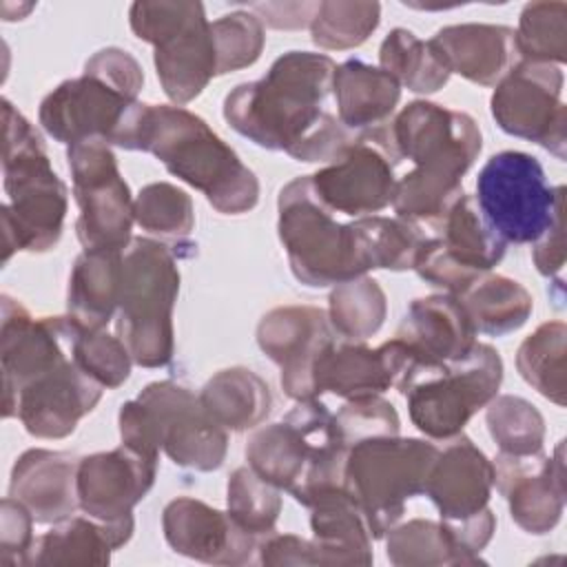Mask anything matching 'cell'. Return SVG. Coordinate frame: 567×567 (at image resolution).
Wrapping results in <instances>:
<instances>
[{
    "label": "cell",
    "instance_id": "6da1fadb",
    "mask_svg": "<svg viewBox=\"0 0 567 567\" xmlns=\"http://www.w3.org/2000/svg\"><path fill=\"white\" fill-rule=\"evenodd\" d=\"M334 71L326 53L288 51L261 80L241 82L224 97V120L261 148L330 164L359 137L326 111Z\"/></svg>",
    "mask_w": 567,
    "mask_h": 567
},
{
    "label": "cell",
    "instance_id": "7a4b0ae2",
    "mask_svg": "<svg viewBox=\"0 0 567 567\" xmlns=\"http://www.w3.org/2000/svg\"><path fill=\"white\" fill-rule=\"evenodd\" d=\"M126 151L155 155L171 175L204 193L224 215L259 202V179L239 155L195 113L177 104H140Z\"/></svg>",
    "mask_w": 567,
    "mask_h": 567
},
{
    "label": "cell",
    "instance_id": "3957f363",
    "mask_svg": "<svg viewBox=\"0 0 567 567\" xmlns=\"http://www.w3.org/2000/svg\"><path fill=\"white\" fill-rule=\"evenodd\" d=\"M348 450L334 414L310 399L297 401L281 421L259 427L246 443V461L266 483L310 507L321 494L346 487Z\"/></svg>",
    "mask_w": 567,
    "mask_h": 567
},
{
    "label": "cell",
    "instance_id": "277c9868",
    "mask_svg": "<svg viewBox=\"0 0 567 567\" xmlns=\"http://www.w3.org/2000/svg\"><path fill=\"white\" fill-rule=\"evenodd\" d=\"M144 71L124 49L109 47L93 53L80 78L60 82L42 102V128L66 146L84 140H104L126 148L137 111Z\"/></svg>",
    "mask_w": 567,
    "mask_h": 567
},
{
    "label": "cell",
    "instance_id": "5b68a950",
    "mask_svg": "<svg viewBox=\"0 0 567 567\" xmlns=\"http://www.w3.org/2000/svg\"><path fill=\"white\" fill-rule=\"evenodd\" d=\"M2 235L7 264L16 250L44 252L60 241L66 217V186L58 177L33 124L2 100Z\"/></svg>",
    "mask_w": 567,
    "mask_h": 567
},
{
    "label": "cell",
    "instance_id": "8992f818",
    "mask_svg": "<svg viewBox=\"0 0 567 567\" xmlns=\"http://www.w3.org/2000/svg\"><path fill=\"white\" fill-rule=\"evenodd\" d=\"M120 439L133 450L159 456V450L179 467L213 472L228 450L224 430L202 405L199 394L175 381H153L117 414Z\"/></svg>",
    "mask_w": 567,
    "mask_h": 567
},
{
    "label": "cell",
    "instance_id": "52a82bcc",
    "mask_svg": "<svg viewBox=\"0 0 567 567\" xmlns=\"http://www.w3.org/2000/svg\"><path fill=\"white\" fill-rule=\"evenodd\" d=\"M277 233L292 275L312 288L337 286L372 270L354 224L337 221L317 197L310 175L288 182L277 197Z\"/></svg>",
    "mask_w": 567,
    "mask_h": 567
},
{
    "label": "cell",
    "instance_id": "ba28073f",
    "mask_svg": "<svg viewBox=\"0 0 567 567\" xmlns=\"http://www.w3.org/2000/svg\"><path fill=\"white\" fill-rule=\"evenodd\" d=\"M179 292V270L166 244L133 237L122 257L117 303V337L133 363L164 368L175 352L173 308Z\"/></svg>",
    "mask_w": 567,
    "mask_h": 567
},
{
    "label": "cell",
    "instance_id": "9c48e42d",
    "mask_svg": "<svg viewBox=\"0 0 567 567\" xmlns=\"http://www.w3.org/2000/svg\"><path fill=\"white\" fill-rule=\"evenodd\" d=\"M503 381V361L487 343L439 365H416L396 388L408 401L410 421L432 441H450L483 410Z\"/></svg>",
    "mask_w": 567,
    "mask_h": 567
},
{
    "label": "cell",
    "instance_id": "30bf717a",
    "mask_svg": "<svg viewBox=\"0 0 567 567\" xmlns=\"http://www.w3.org/2000/svg\"><path fill=\"white\" fill-rule=\"evenodd\" d=\"M436 454L434 443L399 434L350 445L346 489L359 505L372 538H383L403 516L405 503L423 494Z\"/></svg>",
    "mask_w": 567,
    "mask_h": 567
},
{
    "label": "cell",
    "instance_id": "8fae6325",
    "mask_svg": "<svg viewBox=\"0 0 567 567\" xmlns=\"http://www.w3.org/2000/svg\"><path fill=\"white\" fill-rule=\"evenodd\" d=\"M128 22L140 40L155 47L157 78L173 104H188L217 75L215 42L202 2H133Z\"/></svg>",
    "mask_w": 567,
    "mask_h": 567
},
{
    "label": "cell",
    "instance_id": "7c38bea8",
    "mask_svg": "<svg viewBox=\"0 0 567 567\" xmlns=\"http://www.w3.org/2000/svg\"><path fill=\"white\" fill-rule=\"evenodd\" d=\"M474 199L505 244H534L565 208V186H549L534 155L501 151L478 171Z\"/></svg>",
    "mask_w": 567,
    "mask_h": 567
},
{
    "label": "cell",
    "instance_id": "4fadbf2b",
    "mask_svg": "<svg viewBox=\"0 0 567 567\" xmlns=\"http://www.w3.org/2000/svg\"><path fill=\"white\" fill-rule=\"evenodd\" d=\"M492 485V461L461 432L439 450L423 489L458 547L478 558L496 529V516L487 507Z\"/></svg>",
    "mask_w": 567,
    "mask_h": 567
},
{
    "label": "cell",
    "instance_id": "5bb4252c",
    "mask_svg": "<svg viewBox=\"0 0 567 567\" xmlns=\"http://www.w3.org/2000/svg\"><path fill=\"white\" fill-rule=\"evenodd\" d=\"M73 197L80 206L75 221L84 248L124 250L131 244L135 221L131 188L124 182L115 153L104 140H84L66 151Z\"/></svg>",
    "mask_w": 567,
    "mask_h": 567
},
{
    "label": "cell",
    "instance_id": "9a60e30c",
    "mask_svg": "<svg viewBox=\"0 0 567 567\" xmlns=\"http://www.w3.org/2000/svg\"><path fill=\"white\" fill-rule=\"evenodd\" d=\"M563 82L558 66L518 60L492 93V117L507 135L536 142L565 159L567 106L563 104Z\"/></svg>",
    "mask_w": 567,
    "mask_h": 567
},
{
    "label": "cell",
    "instance_id": "2e32d148",
    "mask_svg": "<svg viewBox=\"0 0 567 567\" xmlns=\"http://www.w3.org/2000/svg\"><path fill=\"white\" fill-rule=\"evenodd\" d=\"M388 128L399 157L432 175L463 179L483 148L472 115L427 100L403 106Z\"/></svg>",
    "mask_w": 567,
    "mask_h": 567
},
{
    "label": "cell",
    "instance_id": "e0dca14e",
    "mask_svg": "<svg viewBox=\"0 0 567 567\" xmlns=\"http://www.w3.org/2000/svg\"><path fill=\"white\" fill-rule=\"evenodd\" d=\"M401 162L388 126H379L359 137L328 166L319 168L312 179L317 197L343 215H374L392 206L394 166Z\"/></svg>",
    "mask_w": 567,
    "mask_h": 567
},
{
    "label": "cell",
    "instance_id": "ac0fdd59",
    "mask_svg": "<svg viewBox=\"0 0 567 567\" xmlns=\"http://www.w3.org/2000/svg\"><path fill=\"white\" fill-rule=\"evenodd\" d=\"M157 458L133 450L126 443L109 452H95L78 461V505L104 523L126 545L133 536V507L148 494L155 483Z\"/></svg>",
    "mask_w": 567,
    "mask_h": 567
},
{
    "label": "cell",
    "instance_id": "d6986e66",
    "mask_svg": "<svg viewBox=\"0 0 567 567\" xmlns=\"http://www.w3.org/2000/svg\"><path fill=\"white\" fill-rule=\"evenodd\" d=\"M69 317H33L20 301L2 295L0 363H2V416H16L18 392L40 374L60 365L66 357Z\"/></svg>",
    "mask_w": 567,
    "mask_h": 567
},
{
    "label": "cell",
    "instance_id": "ffe728a7",
    "mask_svg": "<svg viewBox=\"0 0 567 567\" xmlns=\"http://www.w3.org/2000/svg\"><path fill=\"white\" fill-rule=\"evenodd\" d=\"M326 310L315 306H279L268 310L257 326L261 352L281 370V388L295 401L317 399L315 363L334 341Z\"/></svg>",
    "mask_w": 567,
    "mask_h": 567
},
{
    "label": "cell",
    "instance_id": "44dd1931",
    "mask_svg": "<svg viewBox=\"0 0 567 567\" xmlns=\"http://www.w3.org/2000/svg\"><path fill=\"white\" fill-rule=\"evenodd\" d=\"M494 485L509 505L512 520L527 534L551 532L565 507L563 441L551 456L498 454L494 458Z\"/></svg>",
    "mask_w": 567,
    "mask_h": 567
},
{
    "label": "cell",
    "instance_id": "7402d4cb",
    "mask_svg": "<svg viewBox=\"0 0 567 567\" xmlns=\"http://www.w3.org/2000/svg\"><path fill=\"white\" fill-rule=\"evenodd\" d=\"M416 368V359L401 339H390L379 348L363 343H330L315 363L317 396L330 392L341 399L379 396L399 388Z\"/></svg>",
    "mask_w": 567,
    "mask_h": 567
},
{
    "label": "cell",
    "instance_id": "603a6c76",
    "mask_svg": "<svg viewBox=\"0 0 567 567\" xmlns=\"http://www.w3.org/2000/svg\"><path fill=\"white\" fill-rule=\"evenodd\" d=\"M162 529L173 551L208 565H246L259 545L228 512L193 496H177L164 507Z\"/></svg>",
    "mask_w": 567,
    "mask_h": 567
},
{
    "label": "cell",
    "instance_id": "cb8c5ba5",
    "mask_svg": "<svg viewBox=\"0 0 567 567\" xmlns=\"http://www.w3.org/2000/svg\"><path fill=\"white\" fill-rule=\"evenodd\" d=\"M102 390L69 357L18 392L16 416L35 439H64L97 405Z\"/></svg>",
    "mask_w": 567,
    "mask_h": 567
},
{
    "label": "cell",
    "instance_id": "d4e9b609",
    "mask_svg": "<svg viewBox=\"0 0 567 567\" xmlns=\"http://www.w3.org/2000/svg\"><path fill=\"white\" fill-rule=\"evenodd\" d=\"M416 365H439L465 357L476 343V328L454 295L414 299L396 330Z\"/></svg>",
    "mask_w": 567,
    "mask_h": 567
},
{
    "label": "cell",
    "instance_id": "484cf974",
    "mask_svg": "<svg viewBox=\"0 0 567 567\" xmlns=\"http://www.w3.org/2000/svg\"><path fill=\"white\" fill-rule=\"evenodd\" d=\"M78 456L62 450L33 447L22 452L11 470L9 496L20 501L35 523H58L75 514Z\"/></svg>",
    "mask_w": 567,
    "mask_h": 567
},
{
    "label": "cell",
    "instance_id": "4316f807",
    "mask_svg": "<svg viewBox=\"0 0 567 567\" xmlns=\"http://www.w3.org/2000/svg\"><path fill=\"white\" fill-rule=\"evenodd\" d=\"M430 44L450 73H458L481 86H496L520 60L514 29L503 24H450L439 29Z\"/></svg>",
    "mask_w": 567,
    "mask_h": 567
},
{
    "label": "cell",
    "instance_id": "83f0119b",
    "mask_svg": "<svg viewBox=\"0 0 567 567\" xmlns=\"http://www.w3.org/2000/svg\"><path fill=\"white\" fill-rule=\"evenodd\" d=\"M312 543L319 565H372V536L346 487L330 489L310 505Z\"/></svg>",
    "mask_w": 567,
    "mask_h": 567
},
{
    "label": "cell",
    "instance_id": "f1b7e54d",
    "mask_svg": "<svg viewBox=\"0 0 567 567\" xmlns=\"http://www.w3.org/2000/svg\"><path fill=\"white\" fill-rule=\"evenodd\" d=\"M332 93L339 122L352 133H365L388 124L401 100V84L381 66L350 58L337 66Z\"/></svg>",
    "mask_w": 567,
    "mask_h": 567
},
{
    "label": "cell",
    "instance_id": "f546056e",
    "mask_svg": "<svg viewBox=\"0 0 567 567\" xmlns=\"http://www.w3.org/2000/svg\"><path fill=\"white\" fill-rule=\"evenodd\" d=\"M124 250L84 248L71 270L66 317L82 330H104L120 303Z\"/></svg>",
    "mask_w": 567,
    "mask_h": 567
},
{
    "label": "cell",
    "instance_id": "4dcf8cb0",
    "mask_svg": "<svg viewBox=\"0 0 567 567\" xmlns=\"http://www.w3.org/2000/svg\"><path fill=\"white\" fill-rule=\"evenodd\" d=\"M436 228L441 235L434 239L443 257L476 279L505 257V241L487 224L472 195L463 193Z\"/></svg>",
    "mask_w": 567,
    "mask_h": 567
},
{
    "label": "cell",
    "instance_id": "1f68e13d",
    "mask_svg": "<svg viewBox=\"0 0 567 567\" xmlns=\"http://www.w3.org/2000/svg\"><path fill=\"white\" fill-rule=\"evenodd\" d=\"M120 547L115 534L104 523L91 516H69L33 540L24 567L109 565L111 551Z\"/></svg>",
    "mask_w": 567,
    "mask_h": 567
},
{
    "label": "cell",
    "instance_id": "d6a6232c",
    "mask_svg": "<svg viewBox=\"0 0 567 567\" xmlns=\"http://www.w3.org/2000/svg\"><path fill=\"white\" fill-rule=\"evenodd\" d=\"M204 410L230 432L257 427L272 408L268 383L250 368H226L215 372L202 388Z\"/></svg>",
    "mask_w": 567,
    "mask_h": 567
},
{
    "label": "cell",
    "instance_id": "836d02e7",
    "mask_svg": "<svg viewBox=\"0 0 567 567\" xmlns=\"http://www.w3.org/2000/svg\"><path fill=\"white\" fill-rule=\"evenodd\" d=\"M458 299L465 306L476 332L492 337L518 330L534 310V299L527 288L505 275H483Z\"/></svg>",
    "mask_w": 567,
    "mask_h": 567
},
{
    "label": "cell",
    "instance_id": "e575fe53",
    "mask_svg": "<svg viewBox=\"0 0 567 567\" xmlns=\"http://www.w3.org/2000/svg\"><path fill=\"white\" fill-rule=\"evenodd\" d=\"M385 540L388 560L396 567H436V565H476L483 558L458 547L443 520L412 518L394 525Z\"/></svg>",
    "mask_w": 567,
    "mask_h": 567
},
{
    "label": "cell",
    "instance_id": "d590c367",
    "mask_svg": "<svg viewBox=\"0 0 567 567\" xmlns=\"http://www.w3.org/2000/svg\"><path fill=\"white\" fill-rule=\"evenodd\" d=\"M379 64L401 86H408V91L421 95L443 89L452 75L430 40L423 42L412 31L401 27L392 29L381 42Z\"/></svg>",
    "mask_w": 567,
    "mask_h": 567
},
{
    "label": "cell",
    "instance_id": "8d00e7d4",
    "mask_svg": "<svg viewBox=\"0 0 567 567\" xmlns=\"http://www.w3.org/2000/svg\"><path fill=\"white\" fill-rule=\"evenodd\" d=\"M565 339L567 326L563 321L540 323L516 352V368L520 377L545 399L565 405Z\"/></svg>",
    "mask_w": 567,
    "mask_h": 567
},
{
    "label": "cell",
    "instance_id": "74e56055",
    "mask_svg": "<svg viewBox=\"0 0 567 567\" xmlns=\"http://www.w3.org/2000/svg\"><path fill=\"white\" fill-rule=\"evenodd\" d=\"M385 292L372 277H357L337 284L328 299V321L332 330L348 341H365L379 332L385 321Z\"/></svg>",
    "mask_w": 567,
    "mask_h": 567
},
{
    "label": "cell",
    "instance_id": "f35d334b",
    "mask_svg": "<svg viewBox=\"0 0 567 567\" xmlns=\"http://www.w3.org/2000/svg\"><path fill=\"white\" fill-rule=\"evenodd\" d=\"M514 38L520 60L563 64L567 60V2L540 0L525 4Z\"/></svg>",
    "mask_w": 567,
    "mask_h": 567
},
{
    "label": "cell",
    "instance_id": "ab89813d",
    "mask_svg": "<svg viewBox=\"0 0 567 567\" xmlns=\"http://www.w3.org/2000/svg\"><path fill=\"white\" fill-rule=\"evenodd\" d=\"M370 259L372 270H408L414 268L425 233L416 221L403 217L365 215L352 221Z\"/></svg>",
    "mask_w": 567,
    "mask_h": 567
},
{
    "label": "cell",
    "instance_id": "60d3db41",
    "mask_svg": "<svg viewBox=\"0 0 567 567\" xmlns=\"http://www.w3.org/2000/svg\"><path fill=\"white\" fill-rule=\"evenodd\" d=\"M381 22L379 2L326 0L317 4L310 22L312 42L328 51L361 47Z\"/></svg>",
    "mask_w": 567,
    "mask_h": 567
},
{
    "label": "cell",
    "instance_id": "b9f144b4",
    "mask_svg": "<svg viewBox=\"0 0 567 567\" xmlns=\"http://www.w3.org/2000/svg\"><path fill=\"white\" fill-rule=\"evenodd\" d=\"M485 421L492 439L496 441L501 454L527 456L543 452L545 441V419L523 396L501 394L487 405Z\"/></svg>",
    "mask_w": 567,
    "mask_h": 567
},
{
    "label": "cell",
    "instance_id": "7bdbcfd3",
    "mask_svg": "<svg viewBox=\"0 0 567 567\" xmlns=\"http://www.w3.org/2000/svg\"><path fill=\"white\" fill-rule=\"evenodd\" d=\"M281 489L266 483L248 465L233 470L226 485V505L230 518L252 536H268L275 532L281 514Z\"/></svg>",
    "mask_w": 567,
    "mask_h": 567
},
{
    "label": "cell",
    "instance_id": "ee69618b",
    "mask_svg": "<svg viewBox=\"0 0 567 567\" xmlns=\"http://www.w3.org/2000/svg\"><path fill=\"white\" fill-rule=\"evenodd\" d=\"M463 195V179L443 177L412 168L396 179L392 208L396 217L439 226L452 204Z\"/></svg>",
    "mask_w": 567,
    "mask_h": 567
},
{
    "label": "cell",
    "instance_id": "f6af8a7d",
    "mask_svg": "<svg viewBox=\"0 0 567 567\" xmlns=\"http://www.w3.org/2000/svg\"><path fill=\"white\" fill-rule=\"evenodd\" d=\"M66 343L75 365L102 388L113 390L128 379L133 359L120 337L104 330H82L69 319Z\"/></svg>",
    "mask_w": 567,
    "mask_h": 567
},
{
    "label": "cell",
    "instance_id": "bcb514c9",
    "mask_svg": "<svg viewBox=\"0 0 567 567\" xmlns=\"http://www.w3.org/2000/svg\"><path fill=\"white\" fill-rule=\"evenodd\" d=\"M133 215L140 228L166 237H186L195 226L190 195L168 182L146 184L135 197Z\"/></svg>",
    "mask_w": 567,
    "mask_h": 567
},
{
    "label": "cell",
    "instance_id": "7dc6e473",
    "mask_svg": "<svg viewBox=\"0 0 567 567\" xmlns=\"http://www.w3.org/2000/svg\"><path fill=\"white\" fill-rule=\"evenodd\" d=\"M210 33L217 55V75L255 64L266 44L264 24L248 9H239L213 20Z\"/></svg>",
    "mask_w": 567,
    "mask_h": 567
},
{
    "label": "cell",
    "instance_id": "c3c4849f",
    "mask_svg": "<svg viewBox=\"0 0 567 567\" xmlns=\"http://www.w3.org/2000/svg\"><path fill=\"white\" fill-rule=\"evenodd\" d=\"M334 421L348 445L374 436H394L401 427L394 405L381 399V394L348 399L346 405L334 414Z\"/></svg>",
    "mask_w": 567,
    "mask_h": 567
},
{
    "label": "cell",
    "instance_id": "681fc988",
    "mask_svg": "<svg viewBox=\"0 0 567 567\" xmlns=\"http://www.w3.org/2000/svg\"><path fill=\"white\" fill-rule=\"evenodd\" d=\"M33 516L29 509L7 496L0 507V567H24L33 545Z\"/></svg>",
    "mask_w": 567,
    "mask_h": 567
},
{
    "label": "cell",
    "instance_id": "f907efd6",
    "mask_svg": "<svg viewBox=\"0 0 567 567\" xmlns=\"http://www.w3.org/2000/svg\"><path fill=\"white\" fill-rule=\"evenodd\" d=\"M259 563L275 565H319L315 543L297 534H268L257 545Z\"/></svg>",
    "mask_w": 567,
    "mask_h": 567
},
{
    "label": "cell",
    "instance_id": "816d5d0a",
    "mask_svg": "<svg viewBox=\"0 0 567 567\" xmlns=\"http://www.w3.org/2000/svg\"><path fill=\"white\" fill-rule=\"evenodd\" d=\"M565 208L556 213L549 228L534 241V264L536 270L549 279L558 277L565 266Z\"/></svg>",
    "mask_w": 567,
    "mask_h": 567
},
{
    "label": "cell",
    "instance_id": "f5cc1de1",
    "mask_svg": "<svg viewBox=\"0 0 567 567\" xmlns=\"http://www.w3.org/2000/svg\"><path fill=\"white\" fill-rule=\"evenodd\" d=\"M317 4L319 2H295V4L257 2V4H250L248 11L255 13L261 20V24L266 22L272 29H301V27H310Z\"/></svg>",
    "mask_w": 567,
    "mask_h": 567
}]
</instances>
